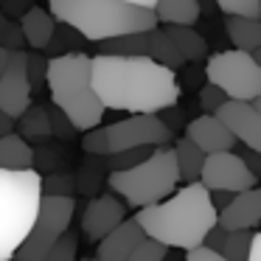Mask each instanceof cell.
<instances>
[{"mask_svg": "<svg viewBox=\"0 0 261 261\" xmlns=\"http://www.w3.org/2000/svg\"><path fill=\"white\" fill-rule=\"evenodd\" d=\"M34 169V149L17 135L0 138V171H29Z\"/></svg>", "mask_w": 261, "mask_h": 261, "instance_id": "19", "label": "cell"}, {"mask_svg": "<svg viewBox=\"0 0 261 261\" xmlns=\"http://www.w3.org/2000/svg\"><path fill=\"white\" fill-rule=\"evenodd\" d=\"M73 197H51L42 194L40 208H37V219L31 225V233L25 242L17 247L14 258L17 261H45L48 250L68 233L70 219H73Z\"/></svg>", "mask_w": 261, "mask_h": 261, "instance_id": "8", "label": "cell"}, {"mask_svg": "<svg viewBox=\"0 0 261 261\" xmlns=\"http://www.w3.org/2000/svg\"><path fill=\"white\" fill-rule=\"evenodd\" d=\"M163 31H166V37L174 42L177 54L186 59V65L208 59V42H205V37L199 34V31L188 29V25H166Z\"/></svg>", "mask_w": 261, "mask_h": 261, "instance_id": "18", "label": "cell"}, {"mask_svg": "<svg viewBox=\"0 0 261 261\" xmlns=\"http://www.w3.org/2000/svg\"><path fill=\"white\" fill-rule=\"evenodd\" d=\"M45 73H48V59L42 54H25V76H29L31 93H40L45 87Z\"/></svg>", "mask_w": 261, "mask_h": 261, "instance_id": "28", "label": "cell"}, {"mask_svg": "<svg viewBox=\"0 0 261 261\" xmlns=\"http://www.w3.org/2000/svg\"><path fill=\"white\" fill-rule=\"evenodd\" d=\"M48 121H51V135H54V138H73V135H76V129L70 126V121L65 118V115L59 113L57 107L48 110Z\"/></svg>", "mask_w": 261, "mask_h": 261, "instance_id": "35", "label": "cell"}, {"mask_svg": "<svg viewBox=\"0 0 261 261\" xmlns=\"http://www.w3.org/2000/svg\"><path fill=\"white\" fill-rule=\"evenodd\" d=\"M216 118L227 126V132L236 138V143L261 154V113L253 104L225 101L219 107V113H216Z\"/></svg>", "mask_w": 261, "mask_h": 261, "instance_id": "13", "label": "cell"}, {"mask_svg": "<svg viewBox=\"0 0 261 261\" xmlns=\"http://www.w3.org/2000/svg\"><path fill=\"white\" fill-rule=\"evenodd\" d=\"M20 31H23V40L29 48L34 51H42V48L51 45L54 40V31H57V23L54 17L48 14V9H40V6H31L29 12L20 17Z\"/></svg>", "mask_w": 261, "mask_h": 261, "instance_id": "17", "label": "cell"}, {"mask_svg": "<svg viewBox=\"0 0 261 261\" xmlns=\"http://www.w3.org/2000/svg\"><path fill=\"white\" fill-rule=\"evenodd\" d=\"M225 236H227V230H222L219 225L214 227V230L205 236V242H202V247H208V250H214V253H222V244H225Z\"/></svg>", "mask_w": 261, "mask_h": 261, "instance_id": "39", "label": "cell"}, {"mask_svg": "<svg viewBox=\"0 0 261 261\" xmlns=\"http://www.w3.org/2000/svg\"><path fill=\"white\" fill-rule=\"evenodd\" d=\"M90 82L104 110L129 115H160L180 98L177 76L149 57H90Z\"/></svg>", "mask_w": 261, "mask_h": 261, "instance_id": "1", "label": "cell"}, {"mask_svg": "<svg viewBox=\"0 0 261 261\" xmlns=\"http://www.w3.org/2000/svg\"><path fill=\"white\" fill-rule=\"evenodd\" d=\"M82 149H85L90 158H107L110 149H107V135H104V126H96V129L85 132V138H82Z\"/></svg>", "mask_w": 261, "mask_h": 261, "instance_id": "31", "label": "cell"}, {"mask_svg": "<svg viewBox=\"0 0 261 261\" xmlns=\"http://www.w3.org/2000/svg\"><path fill=\"white\" fill-rule=\"evenodd\" d=\"M23 45H25V40H23V31H20V25L9 20L6 31L0 34V48H6L9 54H14V51H23Z\"/></svg>", "mask_w": 261, "mask_h": 261, "instance_id": "34", "label": "cell"}, {"mask_svg": "<svg viewBox=\"0 0 261 261\" xmlns=\"http://www.w3.org/2000/svg\"><path fill=\"white\" fill-rule=\"evenodd\" d=\"M225 17H247V20H261V6L258 0H214Z\"/></svg>", "mask_w": 261, "mask_h": 261, "instance_id": "27", "label": "cell"}, {"mask_svg": "<svg viewBox=\"0 0 261 261\" xmlns=\"http://www.w3.org/2000/svg\"><path fill=\"white\" fill-rule=\"evenodd\" d=\"M104 135L110 154L129 149H169V143H174V135L158 115H129L124 121H113L104 126Z\"/></svg>", "mask_w": 261, "mask_h": 261, "instance_id": "9", "label": "cell"}, {"mask_svg": "<svg viewBox=\"0 0 261 261\" xmlns=\"http://www.w3.org/2000/svg\"><path fill=\"white\" fill-rule=\"evenodd\" d=\"M149 34H124L98 42V57H146Z\"/></svg>", "mask_w": 261, "mask_h": 261, "instance_id": "24", "label": "cell"}, {"mask_svg": "<svg viewBox=\"0 0 261 261\" xmlns=\"http://www.w3.org/2000/svg\"><path fill=\"white\" fill-rule=\"evenodd\" d=\"M20 126V138L23 141H40V138H51V121H48V110L45 107H29L23 115L17 118Z\"/></svg>", "mask_w": 261, "mask_h": 261, "instance_id": "25", "label": "cell"}, {"mask_svg": "<svg viewBox=\"0 0 261 261\" xmlns=\"http://www.w3.org/2000/svg\"><path fill=\"white\" fill-rule=\"evenodd\" d=\"M76 255H79V239H76V233L68 230L51 250H48L45 261H79Z\"/></svg>", "mask_w": 261, "mask_h": 261, "instance_id": "30", "label": "cell"}, {"mask_svg": "<svg viewBox=\"0 0 261 261\" xmlns=\"http://www.w3.org/2000/svg\"><path fill=\"white\" fill-rule=\"evenodd\" d=\"M199 14L202 12H199L197 0H158L154 3V17H158V23H166V25H188V29H194Z\"/></svg>", "mask_w": 261, "mask_h": 261, "instance_id": "21", "label": "cell"}, {"mask_svg": "<svg viewBox=\"0 0 261 261\" xmlns=\"http://www.w3.org/2000/svg\"><path fill=\"white\" fill-rule=\"evenodd\" d=\"M31 107V87L25 76V51H14L9 57V68L0 79V110L14 121Z\"/></svg>", "mask_w": 261, "mask_h": 261, "instance_id": "12", "label": "cell"}, {"mask_svg": "<svg viewBox=\"0 0 261 261\" xmlns=\"http://www.w3.org/2000/svg\"><path fill=\"white\" fill-rule=\"evenodd\" d=\"M247 261H261V230L253 233V242H250V255Z\"/></svg>", "mask_w": 261, "mask_h": 261, "instance_id": "43", "label": "cell"}, {"mask_svg": "<svg viewBox=\"0 0 261 261\" xmlns=\"http://www.w3.org/2000/svg\"><path fill=\"white\" fill-rule=\"evenodd\" d=\"M42 199V177L29 171H0V261H12L31 233Z\"/></svg>", "mask_w": 261, "mask_h": 261, "instance_id": "5", "label": "cell"}, {"mask_svg": "<svg viewBox=\"0 0 261 261\" xmlns=\"http://www.w3.org/2000/svg\"><path fill=\"white\" fill-rule=\"evenodd\" d=\"M216 211L211 205V194L202 182H188L177 188L169 199L152 208L135 211L132 219L141 225L143 236L163 244L166 250H194L202 247L205 236L216 227Z\"/></svg>", "mask_w": 261, "mask_h": 261, "instance_id": "2", "label": "cell"}, {"mask_svg": "<svg viewBox=\"0 0 261 261\" xmlns=\"http://www.w3.org/2000/svg\"><path fill=\"white\" fill-rule=\"evenodd\" d=\"M6 25H9V17L3 12H0V34H3V31H6Z\"/></svg>", "mask_w": 261, "mask_h": 261, "instance_id": "46", "label": "cell"}, {"mask_svg": "<svg viewBox=\"0 0 261 261\" xmlns=\"http://www.w3.org/2000/svg\"><path fill=\"white\" fill-rule=\"evenodd\" d=\"M258 222H261V188H250V191L236 194L230 199V205L216 216V225L227 233L253 230Z\"/></svg>", "mask_w": 261, "mask_h": 261, "instance_id": "15", "label": "cell"}, {"mask_svg": "<svg viewBox=\"0 0 261 261\" xmlns=\"http://www.w3.org/2000/svg\"><path fill=\"white\" fill-rule=\"evenodd\" d=\"M0 3H3V0H0Z\"/></svg>", "mask_w": 261, "mask_h": 261, "instance_id": "52", "label": "cell"}, {"mask_svg": "<svg viewBox=\"0 0 261 261\" xmlns=\"http://www.w3.org/2000/svg\"><path fill=\"white\" fill-rule=\"evenodd\" d=\"M160 121L166 124V129L174 135L177 132V126H182V110L180 107H169V110H163V115H158Z\"/></svg>", "mask_w": 261, "mask_h": 261, "instance_id": "37", "label": "cell"}, {"mask_svg": "<svg viewBox=\"0 0 261 261\" xmlns=\"http://www.w3.org/2000/svg\"><path fill=\"white\" fill-rule=\"evenodd\" d=\"M29 9H31L29 0H3V3H0V12L6 14L9 20H12V14H14V17H23Z\"/></svg>", "mask_w": 261, "mask_h": 261, "instance_id": "36", "label": "cell"}, {"mask_svg": "<svg viewBox=\"0 0 261 261\" xmlns=\"http://www.w3.org/2000/svg\"><path fill=\"white\" fill-rule=\"evenodd\" d=\"M124 219H126V205L115 194H101V197H93L87 202L85 214H82V233H85L87 242L98 244Z\"/></svg>", "mask_w": 261, "mask_h": 261, "instance_id": "11", "label": "cell"}, {"mask_svg": "<svg viewBox=\"0 0 261 261\" xmlns=\"http://www.w3.org/2000/svg\"><path fill=\"white\" fill-rule=\"evenodd\" d=\"M205 79L208 85L219 87L227 101L253 104L261 98V68L250 54L242 51H219L205 59Z\"/></svg>", "mask_w": 261, "mask_h": 261, "instance_id": "7", "label": "cell"}, {"mask_svg": "<svg viewBox=\"0 0 261 261\" xmlns=\"http://www.w3.org/2000/svg\"><path fill=\"white\" fill-rule=\"evenodd\" d=\"M54 23L73 29L87 42H104L124 34H149L158 29L152 9L129 6L121 0H48Z\"/></svg>", "mask_w": 261, "mask_h": 261, "instance_id": "3", "label": "cell"}, {"mask_svg": "<svg viewBox=\"0 0 261 261\" xmlns=\"http://www.w3.org/2000/svg\"><path fill=\"white\" fill-rule=\"evenodd\" d=\"M258 6H261V0H258Z\"/></svg>", "mask_w": 261, "mask_h": 261, "instance_id": "50", "label": "cell"}, {"mask_svg": "<svg viewBox=\"0 0 261 261\" xmlns=\"http://www.w3.org/2000/svg\"><path fill=\"white\" fill-rule=\"evenodd\" d=\"M250 57H253V59H255V65H258V68H261V48H258V51H255V54H250Z\"/></svg>", "mask_w": 261, "mask_h": 261, "instance_id": "47", "label": "cell"}, {"mask_svg": "<svg viewBox=\"0 0 261 261\" xmlns=\"http://www.w3.org/2000/svg\"><path fill=\"white\" fill-rule=\"evenodd\" d=\"M182 261H225V258H222L219 253H214V250H208V247H194L186 253Z\"/></svg>", "mask_w": 261, "mask_h": 261, "instance_id": "40", "label": "cell"}, {"mask_svg": "<svg viewBox=\"0 0 261 261\" xmlns=\"http://www.w3.org/2000/svg\"><path fill=\"white\" fill-rule=\"evenodd\" d=\"M236 197V194H225V191H214L211 194V205H214V211L216 214H222V211L227 208V205H230V199Z\"/></svg>", "mask_w": 261, "mask_h": 261, "instance_id": "41", "label": "cell"}, {"mask_svg": "<svg viewBox=\"0 0 261 261\" xmlns=\"http://www.w3.org/2000/svg\"><path fill=\"white\" fill-rule=\"evenodd\" d=\"M12 261H17V258H12Z\"/></svg>", "mask_w": 261, "mask_h": 261, "instance_id": "51", "label": "cell"}, {"mask_svg": "<svg viewBox=\"0 0 261 261\" xmlns=\"http://www.w3.org/2000/svg\"><path fill=\"white\" fill-rule=\"evenodd\" d=\"M225 31L233 42V51L255 54L261 48V20L247 17H225Z\"/></svg>", "mask_w": 261, "mask_h": 261, "instance_id": "20", "label": "cell"}, {"mask_svg": "<svg viewBox=\"0 0 261 261\" xmlns=\"http://www.w3.org/2000/svg\"><path fill=\"white\" fill-rule=\"evenodd\" d=\"M174 152V160H177V174H180V182H199V171H202V163H205V154L194 146L188 138H180V141L171 146Z\"/></svg>", "mask_w": 261, "mask_h": 261, "instance_id": "23", "label": "cell"}, {"mask_svg": "<svg viewBox=\"0 0 261 261\" xmlns=\"http://www.w3.org/2000/svg\"><path fill=\"white\" fill-rule=\"evenodd\" d=\"M236 154L242 158V163L250 169V174L261 180V154L258 152H250V149H242V152H236Z\"/></svg>", "mask_w": 261, "mask_h": 261, "instance_id": "38", "label": "cell"}, {"mask_svg": "<svg viewBox=\"0 0 261 261\" xmlns=\"http://www.w3.org/2000/svg\"><path fill=\"white\" fill-rule=\"evenodd\" d=\"M121 3H129V6H141V9H152V12H154V3H158V0H121Z\"/></svg>", "mask_w": 261, "mask_h": 261, "instance_id": "44", "label": "cell"}, {"mask_svg": "<svg viewBox=\"0 0 261 261\" xmlns=\"http://www.w3.org/2000/svg\"><path fill=\"white\" fill-rule=\"evenodd\" d=\"M169 258V250L163 244L152 242V239H143V244L129 255V261H166Z\"/></svg>", "mask_w": 261, "mask_h": 261, "instance_id": "33", "label": "cell"}, {"mask_svg": "<svg viewBox=\"0 0 261 261\" xmlns=\"http://www.w3.org/2000/svg\"><path fill=\"white\" fill-rule=\"evenodd\" d=\"M250 242H253V230H233L225 236V244H222L219 255L225 261H247Z\"/></svg>", "mask_w": 261, "mask_h": 261, "instance_id": "26", "label": "cell"}, {"mask_svg": "<svg viewBox=\"0 0 261 261\" xmlns=\"http://www.w3.org/2000/svg\"><path fill=\"white\" fill-rule=\"evenodd\" d=\"M152 152H154V149H129V152L110 154V158H107V166H110V171H126V169H135V166H141Z\"/></svg>", "mask_w": 261, "mask_h": 261, "instance_id": "29", "label": "cell"}, {"mask_svg": "<svg viewBox=\"0 0 261 261\" xmlns=\"http://www.w3.org/2000/svg\"><path fill=\"white\" fill-rule=\"evenodd\" d=\"M253 107H255V110H258V113H261V98H255V101H253Z\"/></svg>", "mask_w": 261, "mask_h": 261, "instance_id": "48", "label": "cell"}, {"mask_svg": "<svg viewBox=\"0 0 261 261\" xmlns=\"http://www.w3.org/2000/svg\"><path fill=\"white\" fill-rule=\"evenodd\" d=\"M199 182L208 194L225 191V194H242L258 186V177L250 174V169L242 163L236 152H222V154H208L199 171Z\"/></svg>", "mask_w": 261, "mask_h": 261, "instance_id": "10", "label": "cell"}, {"mask_svg": "<svg viewBox=\"0 0 261 261\" xmlns=\"http://www.w3.org/2000/svg\"><path fill=\"white\" fill-rule=\"evenodd\" d=\"M186 138L208 158V154H222L233 152L239 146L236 138L227 132V126L222 124L216 115H197L194 121L186 124Z\"/></svg>", "mask_w": 261, "mask_h": 261, "instance_id": "14", "label": "cell"}, {"mask_svg": "<svg viewBox=\"0 0 261 261\" xmlns=\"http://www.w3.org/2000/svg\"><path fill=\"white\" fill-rule=\"evenodd\" d=\"M177 160L171 149H154L141 166L126 171H110L107 186L113 194H118L126 208H152V205L169 199L177 191Z\"/></svg>", "mask_w": 261, "mask_h": 261, "instance_id": "6", "label": "cell"}, {"mask_svg": "<svg viewBox=\"0 0 261 261\" xmlns=\"http://www.w3.org/2000/svg\"><path fill=\"white\" fill-rule=\"evenodd\" d=\"M82 261H96V258H82Z\"/></svg>", "mask_w": 261, "mask_h": 261, "instance_id": "49", "label": "cell"}, {"mask_svg": "<svg viewBox=\"0 0 261 261\" xmlns=\"http://www.w3.org/2000/svg\"><path fill=\"white\" fill-rule=\"evenodd\" d=\"M45 87L51 101L76 132H90L101 126L104 107L93 93L90 82V57L87 54H65L48 59Z\"/></svg>", "mask_w": 261, "mask_h": 261, "instance_id": "4", "label": "cell"}, {"mask_svg": "<svg viewBox=\"0 0 261 261\" xmlns=\"http://www.w3.org/2000/svg\"><path fill=\"white\" fill-rule=\"evenodd\" d=\"M146 57L152 59L154 65H160V68H166V70H180V68H186V59L177 54V48H174V42L166 37V31L163 29H154V31H149V45H146Z\"/></svg>", "mask_w": 261, "mask_h": 261, "instance_id": "22", "label": "cell"}, {"mask_svg": "<svg viewBox=\"0 0 261 261\" xmlns=\"http://www.w3.org/2000/svg\"><path fill=\"white\" fill-rule=\"evenodd\" d=\"M14 126H17V121L12 118V115H6L3 110H0V138H6L14 132Z\"/></svg>", "mask_w": 261, "mask_h": 261, "instance_id": "42", "label": "cell"}, {"mask_svg": "<svg viewBox=\"0 0 261 261\" xmlns=\"http://www.w3.org/2000/svg\"><path fill=\"white\" fill-rule=\"evenodd\" d=\"M9 57H12V54H9L6 48H0V79H3V73H6V68H9Z\"/></svg>", "mask_w": 261, "mask_h": 261, "instance_id": "45", "label": "cell"}, {"mask_svg": "<svg viewBox=\"0 0 261 261\" xmlns=\"http://www.w3.org/2000/svg\"><path fill=\"white\" fill-rule=\"evenodd\" d=\"M143 230L135 219H124L110 236L96 244V261H129V255L143 244Z\"/></svg>", "mask_w": 261, "mask_h": 261, "instance_id": "16", "label": "cell"}, {"mask_svg": "<svg viewBox=\"0 0 261 261\" xmlns=\"http://www.w3.org/2000/svg\"><path fill=\"white\" fill-rule=\"evenodd\" d=\"M225 101H227V96L214 85H205L202 90H199V107H202V115H216Z\"/></svg>", "mask_w": 261, "mask_h": 261, "instance_id": "32", "label": "cell"}]
</instances>
